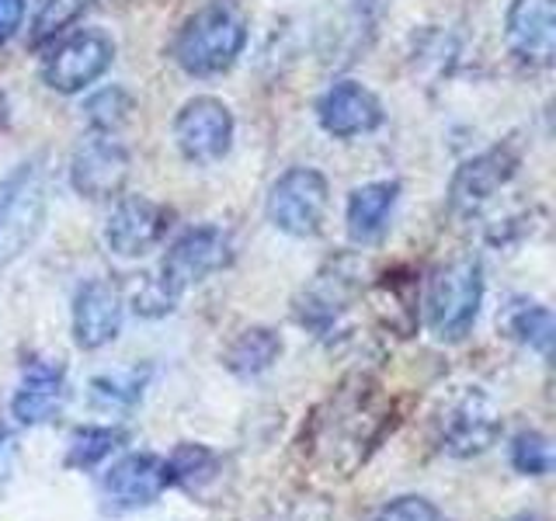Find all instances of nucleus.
<instances>
[{"instance_id": "1", "label": "nucleus", "mask_w": 556, "mask_h": 521, "mask_svg": "<svg viewBox=\"0 0 556 521\" xmlns=\"http://www.w3.org/2000/svg\"><path fill=\"white\" fill-rule=\"evenodd\" d=\"M390 424V410L379 404L365 379H352L313 410L303 428V459L313 473L327 480H348L369 459V452Z\"/></svg>"}, {"instance_id": "2", "label": "nucleus", "mask_w": 556, "mask_h": 521, "mask_svg": "<svg viewBox=\"0 0 556 521\" xmlns=\"http://www.w3.org/2000/svg\"><path fill=\"white\" fill-rule=\"evenodd\" d=\"M233 260V240L219 226H199L170 243L164 265L156 275H147L132 295V309L139 317H164L181 300L188 285L223 271Z\"/></svg>"}, {"instance_id": "3", "label": "nucleus", "mask_w": 556, "mask_h": 521, "mask_svg": "<svg viewBox=\"0 0 556 521\" xmlns=\"http://www.w3.org/2000/svg\"><path fill=\"white\" fill-rule=\"evenodd\" d=\"M243 42H248V25H243L240 11L213 0L178 28L170 56L191 77H216L237 63Z\"/></svg>"}, {"instance_id": "4", "label": "nucleus", "mask_w": 556, "mask_h": 521, "mask_svg": "<svg viewBox=\"0 0 556 521\" xmlns=\"http://www.w3.org/2000/svg\"><path fill=\"white\" fill-rule=\"evenodd\" d=\"M49 213V170L42 156L17 164L0 181V268L22 257L42 233Z\"/></svg>"}, {"instance_id": "5", "label": "nucleus", "mask_w": 556, "mask_h": 521, "mask_svg": "<svg viewBox=\"0 0 556 521\" xmlns=\"http://www.w3.org/2000/svg\"><path fill=\"white\" fill-rule=\"evenodd\" d=\"M483 303V268L477 257H456L428 282V327L439 341H463Z\"/></svg>"}, {"instance_id": "6", "label": "nucleus", "mask_w": 556, "mask_h": 521, "mask_svg": "<svg viewBox=\"0 0 556 521\" xmlns=\"http://www.w3.org/2000/svg\"><path fill=\"white\" fill-rule=\"evenodd\" d=\"M327 205H330V185L324 174L313 167H292L271 185L265 213L275 230H282L295 240H306L324 230Z\"/></svg>"}, {"instance_id": "7", "label": "nucleus", "mask_w": 556, "mask_h": 521, "mask_svg": "<svg viewBox=\"0 0 556 521\" xmlns=\"http://www.w3.org/2000/svg\"><path fill=\"white\" fill-rule=\"evenodd\" d=\"M362 292V265L355 257H334L313 275V282L295 295V320L313 334H330Z\"/></svg>"}, {"instance_id": "8", "label": "nucleus", "mask_w": 556, "mask_h": 521, "mask_svg": "<svg viewBox=\"0 0 556 521\" xmlns=\"http://www.w3.org/2000/svg\"><path fill=\"white\" fill-rule=\"evenodd\" d=\"M501 439V410L483 390H463L439 414V445L456 459H473Z\"/></svg>"}, {"instance_id": "9", "label": "nucleus", "mask_w": 556, "mask_h": 521, "mask_svg": "<svg viewBox=\"0 0 556 521\" xmlns=\"http://www.w3.org/2000/svg\"><path fill=\"white\" fill-rule=\"evenodd\" d=\"M115 60V42L98 28H77L52 42L42 63V77L52 91L77 94L87 84H94Z\"/></svg>"}, {"instance_id": "10", "label": "nucleus", "mask_w": 556, "mask_h": 521, "mask_svg": "<svg viewBox=\"0 0 556 521\" xmlns=\"http://www.w3.org/2000/svg\"><path fill=\"white\" fill-rule=\"evenodd\" d=\"M174 139L185 161L216 164L233 143V115L219 98H191L174 118Z\"/></svg>"}, {"instance_id": "11", "label": "nucleus", "mask_w": 556, "mask_h": 521, "mask_svg": "<svg viewBox=\"0 0 556 521\" xmlns=\"http://www.w3.org/2000/svg\"><path fill=\"white\" fill-rule=\"evenodd\" d=\"M132 156L118 143L115 136H91L70 161V185H74L84 199H115L129 181Z\"/></svg>"}, {"instance_id": "12", "label": "nucleus", "mask_w": 556, "mask_h": 521, "mask_svg": "<svg viewBox=\"0 0 556 521\" xmlns=\"http://www.w3.org/2000/svg\"><path fill=\"white\" fill-rule=\"evenodd\" d=\"M174 213L167 205L132 195L122 199L115 205V213L109 216V226H104V243L118 254V257H143L153 247H161V240L170 230Z\"/></svg>"}, {"instance_id": "13", "label": "nucleus", "mask_w": 556, "mask_h": 521, "mask_svg": "<svg viewBox=\"0 0 556 521\" xmlns=\"http://www.w3.org/2000/svg\"><path fill=\"white\" fill-rule=\"evenodd\" d=\"M170 486L167 462L153 452H136V456L118 459L109 473L101 476V494L115 511H139L161 497Z\"/></svg>"}, {"instance_id": "14", "label": "nucleus", "mask_w": 556, "mask_h": 521, "mask_svg": "<svg viewBox=\"0 0 556 521\" xmlns=\"http://www.w3.org/2000/svg\"><path fill=\"white\" fill-rule=\"evenodd\" d=\"M317 118L324 132L338 139H355V136L379 129L382 104L369 87H362L358 80H338L334 87H327L324 98L317 101Z\"/></svg>"}, {"instance_id": "15", "label": "nucleus", "mask_w": 556, "mask_h": 521, "mask_svg": "<svg viewBox=\"0 0 556 521\" xmlns=\"http://www.w3.org/2000/svg\"><path fill=\"white\" fill-rule=\"evenodd\" d=\"M508 46L529 66L546 69L556 60V4L553 0H511Z\"/></svg>"}, {"instance_id": "16", "label": "nucleus", "mask_w": 556, "mask_h": 521, "mask_svg": "<svg viewBox=\"0 0 556 521\" xmlns=\"http://www.w3.org/2000/svg\"><path fill=\"white\" fill-rule=\"evenodd\" d=\"M515 170H518V156L511 147H494L473 156V161H466L456 170V178H452V205H456L459 213L473 216L477 208H483L515 178Z\"/></svg>"}, {"instance_id": "17", "label": "nucleus", "mask_w": 556, "mask_h": 521, "mask_svg": "<svg viewBox=\"0 0 556 521\" xmlns=\"http://www.w3.org/2000/svg\"><path fill=\"white\" fill-rule=\"evenodd\" d=\"M122 313L126 306H122L118 285L104 282V278L87 282L74 300V341L84 352H98V347L112 344L122 330Z\"/></svg>"}, {"instance_id": "18", "label": "nucleus", "mask_w": 556, "mask_h": 521, "mask_svg": "<svg viewBox=\"0 0 556 521\" xmlns=\"http://www.w3.org/2000/svg\"><path fill=\"white\" fill-rule=\"evenodd\" d=\"M66 372L56 361H31L22 382H17L14 399H11V414L17 417V424L39 428L52 421L63 404H66Z\"/></svg>"}, {"instance_id": "19", "label": "nucleus", "mask_w": 556, "mask_h": 521, "mask_svg": "<svg viewBox=\"0 0 556 521\" xmlns=\"http://www.w3.org/2000/svg\"><path fill=\"white\" fill-rule=\"evenodd\" d=\"M400 199V181H369L348 199V237L362 247L379 243Z\"/></svg>"}, {"instance_id": "20", "label": "nucleus", "mask_w": 556, "mask_h": 521, "mask_svg": "<svg viewBox=\"0 0 556 521\" xmlns=\"http://www.w3.org/2000/svg\"><path fill=\"white\" fill-rule=\"evenodd\" d=\"M497 323L511 341L532 347V352H539V355H549V344H553V313H549V306L532 303V300H511L497 317Z\"/></svg>"}, {"instance_id": "21", "label": "nucleus", "mask_w": 556, "mask_h": 521, "mask_svg": "<svg viewBox=\"0 0 556 521\" xmlns=\"http://www.w3.org/2000/svg\"><path fill=\"white\" fill-rule=\"evenodd\" d=\"M278 355H282V341H278L275 330L251 327V330H243V334L233 338V344L226 347L223 361H226V369H230L233 376L251 379V376L268 372L271 365L278 361Z\"/></svg>"}, {"instance_id": "22", "label": "nucleus", "mask_w": 556, "mask_h": 521, "mask_svg": "<svg viewBox=\"0 0 556 521\" xmlns=\"http://www.w3.org/2000/svg\"><path fill=\"white\" fill-rule=\"evenodd\" d=\"M164 462H167L170 486H185V491H191V494L202 491V486H208L219 476V456L205 445L185 442V445L174 448V456Z\"/></svg>"}, {"instance_id": "23", "label": "nucleus", "mask_w": 556, "mask_h": 521, "mask_svg": "<svg viewBox=\"0 0 556 521\" xmlns=\"http://www.w3.org/2000/svg\"><path fill=\"white\" fill-rule=\"evenodd\" d=\"M122 445H126V431L122 428H101V424L77 428L70 434V445H66V466L70 469H94Z\"/></svg>"}, {"instance_id": "24", "label": "nucleus", "mask_w": 556, "mask_h": 521, "mask_svg": "<svg viewBox=\"0 0 556 521\" xmlns=\"http://www.w3.org/2000/svg\"><path fill=\"white\" fill-rule=\"evenodd\" d=\"M84 8H87V0H39V11H35V22H31V46H42L49 39H56V35H63L77 22Z\"/></svg>"}, {"instance_id": "25", "label": "nucleus", "mask_w": 556, "mask_h": 521, "mask_svg": "<svg viewBox=\"0 0 556 521\" xmlns=\"http://www.w3.org/2000/svg\"><path fill=\"white\" fill-rule=\"evenodd\" d=\"M511 466L521 476H546L553 469V445L546 434L521 431L511 442Z\"/></svg>"}, {"instance_id": "26", "label": "nucleus", "mask_w": 556, "mask_h": 521, "mask_svg": "<svg viewBox=\"0 0 556 521\" xmlns=\"http://www.w3.org/2000/svg\"><path fill=\"white\" fill-rule=\"evenodd\" d=\"M150 372H139V369H126V372H115V376H101L94 379V396L101 404L109 407H132L139 396H143Z\"/></svg>"}, {"instance_id": "27", "label": "nucleus", "mask_w": 556, "mask_h": 521, "mask_svg": "<svg viewBox=\"0 0 556 521\" xmlns=\"http://www.w3.org/2000/svg\"><path fill=\"white\" fill-rule=\"evenodd\" d=\"M132 112V101L126 91H118V87H112V91H101L94 94L91 101H87V122L94 126V132H104V136H112L122 122L129 118Z\"/></svg>"}, {"instance_id": "28", "label": "nucleus", "mask_w": 556, "mask_h": 521, "mask_svg": "<svg viewBox=\"0 0 556 521\" xmlns=\"http://www.w3.org/2000/svg\"><path fill=\"white\" fill-rule=\"evenodd\" d=\"M376 521H448V518L425 497H396L376 514Z\"/></svg>"}, {"instance_id": "29", "label": "nucleus", "mask_w": 556, "mask_h": 521, "mask_svg": "<svg viewBox=\"0 0 556 521\" xmlns=\"http://www.w3.org/2000/svg\"><path fill=\"white\" fill-rule=\"evenodd\" d=\"M25 22V0H0V46L14 39Z\"/></svg>"}, {"instance_id": "30", "label": "nucleus", "mask_w": 556, "mask_h": 521, "mask_svg": "<svg viewBox=\"0 0 556 521\" xmlns=\"http://www.w3.org/2000/svg\"><path fill=\"white\" fill-rule=\"evenodd\" d=\"M11 462H14V439H11V431L0 428V483L8 480Z\"/></svg>"}, {"instance_id": "31", "label": "nucleus", "mask_w": 556, "mask_h": 521, "mask_svg": "<svg viewBox=\"0 0 556 521\" xmlns=\"http://www.w3.org/2000/svg\"><path fill=\"white\" fill-rule=\"evenodd\" d=\"M518 521H532V518H518Z\"/></svg>"}]
</instances>
